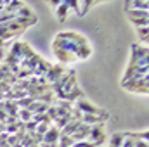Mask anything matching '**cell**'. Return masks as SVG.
<instances>
[{
	"label": "cell",
	"mask_w": 149,
	"mask_h": 147,
	"mask_svg": "<svg viewBox=\"0 0 149 147\" xmlns=\"http://www.w3.org/2000/svg\"><path fill=\"white\" fill-rule=\"evenodd\" d=\"M137 33H139V38H141V42L144 43V47H148V26L137 28ZM142 43H141V45H142Z\"/></svg>",
	"instance_id": "12"
},
{
	"label": "cell",
	"mask_w": 149,
	"mask_h": 147,
	"mask_svg": "<svg viewBox=\"0 0 149 147\" xmlns=\"http://www.w3.org/2000/svg\"><path fill=\"white\" fill-rule=\"evenodd\" d=\"M130 7H139V10H148L149 3L148 2H139V0H135V2H125V10L130 9Z\"/></svg>",
	"instance_id": "11"
},
{
	"label": "cell",
	"mask_w": 149,
	"mask_h": 147,
	"mask_svg": "<svg viewBox=\"0 0 149 147\" xmlns=\"http://www.w3.org/2000/svg\"><path fill=\"white\" fill-rule=\"evenodd\" d=\"M94 3H95V2H92V0H73V2H70V9L73 10L76 16L83 17V16L88 12L90 5H94Z\"/></svg>",
	"instance_id": "5"
},
{
	"label": "cell",
	"mask_w": 149,
	"mask_h": 147,
	"mask_svg": "<svg viewBox=\"0 0 149 147\" xmlns=\"http://www.w3.org/2000/svg\"><path fill=\"white\" fill-rule=\"evenodd\" d=\"M88 142L94 144V147H99L104 140H106V133H104V123H99V125H92L90 130H88Z\"/></svg>",
	"instance_id": "3"
},
{
	"label": "cell",
	"mask_w": 149,
	"mask_h": 147,
	"mask_svg": "<svg viewBox=\"0 0 149 147\" xmlns=\"http://www.w3.org/2000/svg\"><path fill=\"white\" fill-rule=\"evenodd\" d=\"M121 87L127 88L128 92L134 94H148V78H141V80H128V81H121Z\"/></svg>",
	"instance_id": "4"
},
{
	"label": "cell",
	"mask_w": 149,
	"mask_h": 147,
	"mask_svg": "<svg viewBox=\"0 0 149 147\" xmlns=\"http://www.w3.org/2000/svg\"><path fill=\"white\" fill-rule=\"evenodd\" d=\"M130 54L132 57H130L128 66H148V47L141 43H134Z\"/></svg>",
	"instance_id": "2"
},
{
	"label": "cell",
	"mask_w": 149,
	"mask_h": 147,
	"mask_svg": "<svg viewBox=\"0 0 149 147\" xmlns=\"http://www.w3.org/2000/svg\"><path fill=\"white\" fill-rule=\"evenodd\" d=\"M130 23H132L135 28H142V26H148V19H130Z\"/></svg>",
	"instance_id": "14"
},
{
	"label": "cell",
	"mask_w": 149,
	"mask_h": 147,
	"mask_svg": "<svg viewBox=\"0 0 149 147\" xmlns=\"http://www.w3.org/2000/svg\"><path fill=\"white\" fill-rule=\"evenodd\" d=\"M74 109H78L81 114H92V116H104V118H108L109 119V112L104 109H101V107H97V106H94L90 101H87L85 97H81V99H78L76 102H74L73 106Z\"/></svg>",
	"instance_id": "1"
},
{
	"label": "cell",
	"mask_w": 149,
	"mask_h": 147,
	"mask_svg": "<svg viewBox=\"0 0 149 147\" xmlns=\"http://www.w3.org/2000/svg\"><path fill=\"white\" fill-rule=\"evenodd\" d=\"M52 7H56L54 9V12H56V16H57V19L59 21H66V16H68V12H71V9H70V2L68 0H61V2H49Z\"/></svg>",
	"instance_id": "6"
},
{
	"label": "cell",
	"mask_w": 149,
	"mask_h": 147,
	"mask_svg": "<svg viewBox=\"0 0 149 147\" xmlns=\"http://www.w3.org/2000/svg\"><path fill=\"white\" fill-rule=\"evenodd\" d=\"M61 76H63V68H61L59 64H56V66H50V69L47 71V74H45V81L56 83Z\"/></svg>",
	"instance_id": "7"
},
{
	"label": "cell",
	"mask_w": 149,
	"mask_h": 147,
	"mask_svg": "<svg viewBox=\"0 0 149 147\" xmlns=\"http://www.w3.org/2000/svg\"><path fill=\"white\" fill-rule=\"evenodd\" d=\"M125 137H127L125 133H116V135H113L111 140H109V147H121Z\"/></svg>",
	"instance_id": "10"
},
{
	"label": "cell",
	"mask_w": 149,
	"mask_h": 147,
	"mask_svg": "<svg viewBox=\"0 0 149 147\" xmlns=\"http://www.w3.org/2000/svg\"><path fill=\"white\" fill-rule=\"evenodd\" d=\"M128 14L130 19H148L149 17V12L148 10H139V9H127L125 10Z\"/></svg>",
	"instance_id": "9"
},
{
	"label": "cell",
	"mask_w": 149,
	"mask_h": 147,
	"mask_svg": "<svg viewBox=\"0 0 149 147\" xmlns=\"http://www.w3.org/2000/svg\"><path fill=\"white\" fill-rule=\"evenodd\" d=\"M59 135H61V132H59L56 126L49 128V130L43 133V144H57V140H59Z\"/></svg>",
	"instance_id": "8"
},
{
	"label": "cell",
	"mask_w": 149,
	"mask_h": 147,
	"mask_svg": "<svg viewBox=\"0 0 149 147\" xmlns=\"http://www.w3.org/2000/svg\"><path fill=\"white\" fill-rule=\"evenodd\" d=\"M33 118V114L30 112L28 109H21L17 111V119H23V121H28V119H31Z\"/></svg>",
	"instance_id": "13"
}]
</instances>
